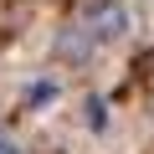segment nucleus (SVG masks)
I'll return each instance as SVG.
<instances>
[{"instance_id":"obj_1","label":"nucleus","mask_w":154,"mask_h":154,"mask_svg":"<svg viewBox=\"0 0 154 154\" xmlns=\"http://www.w3.org/2000/svg\"><path fill=\"white\" fill-rule=\"evenodd\" d=\"M72 21H77V26H88L98 46H113V41H123V36H128V26H134V16H128V0H82Z\"/></svg>"},{"instance_id":"obj_2","label":"nucleus","mask_w":154,"mask_h":154,"mask_svg":"<svg viewBox=\"0 0 154 154\" xmlns=\"http://www.w3.org/2000/svg\"><path fill=\"white\" fill-rule=\"evenodd\" d=\"M98 51H103V46L93 41V31H88V26L67 21V26L57 31V57H62V62H93Z\"/></svg>"},{"instance_id":"obj_3","label":"nucleus","mask_w":154,"mask_h":154,"mask_svg":"<svg viewBox=\"0 0 154 154\" xmlns=\"http://www.w3.org/2000/svg\"><path fill=\"white\" fill-rule=\"evenodd\" d=\"M82 123H88L93 134H103V128H108V98H98V93L82 98Z\"/></svg>"},{"instance_id":"obj_4","label":"nucleus","mask_w":154,"mask_h":154,"mask_svg":"<svg viewBox=\"0 0 154 154\" xmlns=\"http://www.w3.org/2000/svg\"><path fill=\"white\" fill-rule=\"evenodd\" d=\"M51 98H57V88H51V82H41V88H31V93H26V103H51Z\"/></svg>"},{"instance_id":"obj_5","label":"nucleus","mask_w":154,"mask_h":154,"mask_svg":"<svg viewBox=\"0 0 154 154\" xmlns=\"http://www.w3.org/2000/svg\"><path fill=\"white\" fill-rule=\"evenodd\" d=\"M0 154H26V149H21V144H16L11 134H0Z\"/></svg>"}]
</instances>
